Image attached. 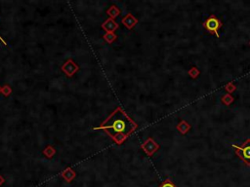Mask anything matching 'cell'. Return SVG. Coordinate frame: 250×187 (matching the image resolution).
<instances>
[{
	"label": "cell",
	"mask_w": 250,
	"mask_h": 187,
	"mask_svg": "<svg viewBox=\"0 0 250 187\" xmlns=\"http://www.w3.org/2000/svg\"><path fill=\"white\" fill-rule=\"evenodd\" d=\"M225 89H226V91L229 94H232V93H234L235 91V90H237V87H235V85L234 84L233 82H230L229 84H227V86L225 87Z\"/></svg>",
	"instance_id": "obj_17"
},
{
	"label": "cell",
	"mask_w": 250,
	"mask_h": 187,
	"mask_svg": "<svg viewBox=\"0 0 250 187\" xmlns=\"http://www.w3.org/2000/svg\"><path fill=\"white\" fill-rule=\"evenodd\" d=\"M237 155L243 161L247 166H250V138L247 140L241 146L238 145H233Z\"/></svg>",
	"instance_id": "obj_2"
},
{
	"label": "cell",
	"mask_w": 250,
	"mask_h": 187,
	"mask_svg": "<svg viewBox=\"0 0 250 187\" xmlns=\"http://www.w3.org/2000/svg\"><path fill=\"white\" fill-rule=\"evenodd\" d=\"M110 136L113 137V141L116 143V144H122L125 140H127V137L129 136L125 135V134H120V133H117V134H113V135H109Z\"/></svg>",
	"instance_id": "obj_11"
},
{
	"label": "cell",
	"mask_w": 250,
	"mask_h": 187,
	"mask_svg": "<svg viewBox=\"0 0 250 187\" xmlns=\"http://www.w3.org/2000/svg\"><path fill=\"white\" fill-rule=\"evenodd\" d=\"M61 176L67 182H72L74 179V177L76 176V174L72 168H67L66 170H64L62 171Z\"/></svg>",
	"instance_id": "obj_8"
},
{
	"label": "cell",
	"mask_w": 250,
	"mask_h": 187,
	"mask_svg": "<svg viewBox=\"0 0 250 187\" xmlns=\"http://www.w3.org/2000/svg\"><path fill=\"white\" fill-rule=\"evenodd\" d=\"M137 128V125L133 122L130 117L125 113L121 108H117L113 113H112L109 118L102 124L99 128H95V130H108L110 129L114 131V134L120 133L130 136L132 131H134Z\"/></svg>",
	"instance_id": "obj_1"
},
{
	"label": "cell",
	"mask_w": 250,
	"mask_h": 187,
	"mask_svg": "<svg viewBox=\"0 0 250 187\" xmlns=\"http://www.w3.org/2000/svg\"><path fill=\"white\" fill-rule=\"evenodd\" d=\"M249 45H250V42H249Z\"/></svg>",
	"instance_id": "obj_21"
},
{
	"label": "cell",
	"mask_w": 250,
	"mask_h": 187,
	"mask_svg": "<svg viewBox=\"0 0 250 187\" xmlns=\"http://www.w3.org/2000/svg\"><path fill=\"white\" fill-rule=\"evenodd\" d=\"M118 27H119L118 24H117L114 20L110 19V18L107 19L105 22L102 24V29L106 31V33L107 32L114 33V31L118 29Z\"/></svg>",
	"instance_id": "obj_6"
},
{
	"label": "cell",
	"mask_w": 250,
	"mask_h": 187,
	"mask_svg": "<svg viewBox=\"0 0 250 187\" xmlns=\"http://www.w3.org/2000/svg\"><path fill=\"white\" fill-rule=\"evenodd\" d=\"M104 39H105V41H106V42H108L109 44H112L117 39V35L115 33L107 32L105 35H104Z\"/></svg>",
	"instance_id": "obj_13"
},
{
	"label": "cell",
	"mask_w": 250,
	"mask_h": 187,
	"mask_svg": "<svg viewBox=\"0 0 250 187\" xmlns=\"http://www.w3.org/2000/svg\"><path fill=\"white\" fill-rule=\"evenodd\" d=\"M56 149H55L53 146H51V145H47V146L43 149V151H42V153H43V155L46 157V158H48V159H51V158H53L54 156H55V154H56Z\"/></svg>",
	"instance_id": "obj_12"
},
{
	"label": "cell",
	"mask_w": 250,
	"mask_h": 187,
	"mask_svg": "<svg viewBox=\"0 0 250 187\" xmlns=\"http://www.w3.org/2000/svg\"><path fill=\"white\" fill-rule=\"evenodd\" d=\"M141 147L148 156H152L159 149V144L154 140V138L149 137L145 140L144 143H142Z\"/></svg>",
	"instance_id": "obj_5"
},
{
	"label": "cell",
	"mask_w": 250,
	"mask_h": 187,
	"mask_svg": "<svg viewBox=\"0 0 250 187\" xmlns=\"http://www.w3.org/2000/svg\"><path fill=\"white\" fill-rule=\"evenodd\" d=\"M1 94L4 96H9L11 94H12V88L9 86V85H5L4 87H2L1 89Z\"/></svg>",
	"instance_id": "obj_16"
},
{
	"label": "cell",
	"mask_w": 250,
	"mask_h": 187,
	"mask_svg": "<svg viewBox=\"0 0 250 187\" xmlns=\"http://www.w3.org/2000/svg\"><path fill=\"white\" fill-rule=\"evenodd\" d=\"M4 182H5V179H4V177H3L1 175H0V185H2Z\"/></svg>",
	"instance_id": "obj_19"
},
{
	"label": "cell",
	"mask_w": 250,
	"mask_h": 187,
	"mask_svg": "<svg viewBox=\"0 0 250 187\" xmlns=\"http://www.w3.org/2000/svg\"><path fill=\"white\" fill-rule=\"evenodd\" d=\"M222 25H223V24L221 23V20L219 19H217L214 15H211L203 24V26L205 27L208 32L215 34V35L218 36V37H219L218 30H219V29H221Z\"/></svg>",
	"instance_id": "obj_3"
},
{
	"label": "cell",
	"mask_w": 250,
	"mask_h": 187,
	"mask_svg": "<svg viewBox=\"0 0 250 187\" xmlns=\"http://www.w3.org/2000/svg\"><path fill=\"white\" fill-rule=\"evenodd\" d=\"M187 74H189L191 77L192 78V79H196V78H197L198 77V75L200 74V72H199V70L197 68V67H192L190 70H189V72H187Z\"/></svg>",
	"instance_id": "obj_15"
},
{
	"label": "cell",
	"mask_w": 250,
	"mask_h": 187,
	"mask_svg": "<svg viewBox=\"0 0 250 187\" xmlns=\"http://www.w3.org/2000/svg\"><path fill=\"white\" fill-rule=\"evenodd\" d=\"M107 14L108 16H109L110 19L114 20L115 18H117L119 15H120V10L117 8V6L115 5H112L109 7V8L107 10Z\"/></svg>",
	"instance_id": "obj_10"
},
{
	"label": "cell",
	"mask_w": 250,
	"mask_h": 187,
	"mask_svg": "<svg viewBox=\"0 0 250 187\" xmlns=\"http://www.w3.org/2000/svg\"><path fill=\"white\" fill-rule=\"evenodd\" d=\"M159 187H177L174 183L172 182L171 179H166V180L164 182H162L160 185H159Z\"/></svg>",
	"instance_id": "obj_18"
},
{
	"label": "cell",
	"mask_w": 250,
	"mask_h": 187,
	"mask_svg": "<svg viewBox=\"0 0 250 187\" xmlns=\"http://www.w3.org/2000/svg\"><path fill=\"white\" fill-rule=\"evenodd\" d=\"M61 70L64 72L67 77L69 78H72V76L75 74V73H77L78 70H79V66L78 65L76 64V62L72 60V59H68L64 65H62L61 66Z\"/></svg>",
	"instance_id": "obj_4"
},
{
	"label": "cell",
	"mask_w": 250,
	"mask_h": 187,
	"mask_svg": "<svg viewBox=\"0 0 250 187\" xmlns=\"http://www.w3.org/2000/svg\"><path fill=\"white\" fill-rule=\"evenodd\" d=\"M221 101L223 102L224 105H230L231 103L234 101V98L232 96V95H231V94H226L225 96H222Z\"/></svg>",
	"instance_id": "obj_14"
},
{
	"label": "cell",
	"mask_w": 250,
	"mask_h": 187,
	"mask_svg": "<svg viewBox=\"0 0 250 187\" xmlns=\"http://www.w3.org/2000/svg\"><path fill=\"white\" fill-rule=\"evenodd\" d=\"M121 23L124 24V26L126 27L127 29L131 30V29H133L134 26L138 24V20L132 15V14H127V15H125L122 18Z\"/></svg>",
	"instance_id": "obj_7"
},
{
	"label": "cell",
	"mask_w": 250,
	"mask_h": 187,
	"mask_svg": "<svg viewBox=\"0 0 250 187\" xmlns=\"http://www.w3.org/2000/svg\"><path fill=\"white\" fill-rule=\"evenodd\" d=\"M1 89H2V88H1V87H0V94H1Z\"/></svg>",
	"instance_id": "obj_20"
},
{
	"label": "cell",
	"mask_w": 250,
	"mask_h": 187,
	"mask_svg": "<svg viewBox=\"0 0 250 187\" xmlns=\"http://www.w3.org/2000/svg\"><path fill=\"white\" fill-rule=\"evenodd\" d=\"M177 130H178V131L180 134H182V135H186L187 131H189L190 130H191V128H192V126L191 125L187 123V121H185V120H182L181 122H180L178 125H177Z\"/></svg>",
	"instance_id": "obj_9"
}]
</instances>
